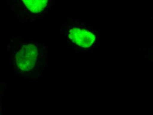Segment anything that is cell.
<instances>
[{"label": "cell", "instance_id": "2", "mask_svg": "<svg viewBox=\"0 0 153 115\" xmlns=\"http://www.w3.org/2000/svg\"><path fill=\"white\" fill-rule=\"evenodd\" d=\"M14 7L24 18H41L50 10L56 0H14Z\"/></svg>", "mask_w": 153, "mask_h": 115}, {"label": "cell", "instance_id": "1", "mask_svg": "<svg viewBox=\"0 0 153 115\" xmlns=\"http://www.w3.org/2000/svg\"><path fill=\"white\" fill-rule=\"evenodd\" d=\"M67 43L80 51L91 53L100 47V34L95 27L86 25L83 21H73L63 25Z\"/></svg>", "mask_w": 153, "mask_h": 115}, {"label": "cell", "instance_id": "3", "mask_svg": "<svg viewBox=\"0 0 153 115\" xmlns=\"http://www.w3.org/2000/svg\"><path fill=\"white\" fill-rule=\"evenodd\" d=\"M16 54V62L19 69L25 71L32 70L39 57L41 48L37 43L33 41H24L19 46Z\"/></svg>", "mask_w": 153, "mask_h": 115}]
</instances>
